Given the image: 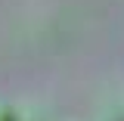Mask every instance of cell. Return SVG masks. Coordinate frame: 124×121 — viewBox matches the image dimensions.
Wrapping results in <instances>:
<instances>
[{
  "label": "cell",
  "mask_w": 124,
  "mask_h": 121,
  "mask_svg": "<svg viewBox=\"0 0 124 121\" xmlns=\"http://www.w3.org/2000/svg\"><path fill=\"white\" fill-rule=\"evenodd\" d=\"M0 121H16V112L6 99H0Z\"/></svg>",
  "instance_id": "1"
}]
</instances>
